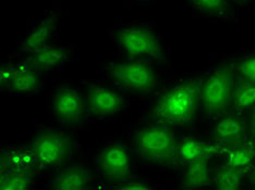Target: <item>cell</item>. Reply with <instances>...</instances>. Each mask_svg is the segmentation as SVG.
I'll return each instance as SVG.
<instances>
[{
    "mask_svg": "<svg viewBox=\"0 0 255 190\" xmlns=\"http://www.w3.org/2000/svg\"><path fill=\"white\" fill-rule=\"evenodd\" d=\"M201 85L199 79H189L166 90L153 110L156 121L176 126L191 123L201 106Z\"/></svg>",
    "mask_w": 255,
    "mask_h": 190,
    "instance_id": "1",
    "label": "cell"
},
{
    "mask_svg": "<svg viewBox=\"0 0 255 190\" xmlns=\"http://www.w3.org/2000/svg\"><path fill=\"white\" fill-rule=\"evenodd\" d=\"M137 154L143 160L156 164H170L178 158L175 134L168 125H149L135 137Z\"/></svg>",
    "mask_w": 255,
    "mask_h": 190,
    "instance_id": "2",
    "label": "cell"
},
{
    "mask_svg": "<svg viewBox=\"0 0 255 190\" xmlns=\"http://www.w3.org/2000/svg\"><path fill=\"white\" fill-rule=\"evenodd\" d=\"M235 70L222 64L212 71L201 85V106L208 114H222L234 105Z\"/></svg>",
    "mask_w": 255,
    "mask_h": 190,
    "instance_id": "3",
    "label": "cell"
},
{
    "mask_svg": "<svg viewBox=\"0 0 255 190\" xmlns=\"http://www.w3.org/2000/svg\"><path fill=\"white\" fill-rule=\"evenodd\" d=\"M108 71L114 82L126 90L147 93L156 85L153 68L141 61L110 63Z\"/></svg>",
    "mask_w": 255,
    "mask_h": 190,
    "instance_id": "4",
    "label": "cell"
},
{
    "mask_svg": "<svg viewBox=\"0 0 255 190\" xmlns=\"http://www.w3.org/2000/svg\"><path fill=\"white\" fill-rule=\"evenodd\" d=\"M71 149V138L57 130L42 131L32 142L34 157L45 168H55L62 164L70 155Z\"/></svg>",
    "mask_w": 255,
    "mask_h": 190,
    "instance_id": "5",
    "label": "cell"
},
{
    "mask_svg": "<svg viewBox=\"0 0 255 190\" xmlns=\"http://www.w3.org/2000/svg\"><path fill=\"white\" fill-rule=\"evenodd\" d=\"M117 42L125 53L133 58L158 59L161 55L157 35L145 26H128L117 34Z\"/></svg>",
    "mask_w": 255,
    "mask_h": 190,
    "instance_id": "6",
    "label": "cell"
},
{
    "mask_svg": "<svg viewBox=\"0 0 255 190\" xmlns=\"http://www.w3.org/2000/svg\"><path fill=\"white\" fill-rule=\"evenodd\" d=\"M100 166L102 175L110 183L123 184L131 177L130 155L118 143L104 148L100 157Z\"/></svg>",
    "mask_w": 255,
    "mask_h": 190,
    "instance_id": "7",
    "label": "cell"
},
{
    "mask_svg": "<svg viewBox=\"0 0 255 190\" xmlns=\"http://www.w3.org/2000/svg\"><path fill=\"white\" fill-rule=\"evenodd\" d=\"M85 109L95 117H108L121 111L124 99L115 90L104 86H92L85 94Z\"/></svg>",
    "mask_w": 255,
    "mask_h": 190,
    "instance_id": "8",
    "label": "cell"
},
{
    "mask_svg": "<svg viewBox=\"0 0 255 190\" xmlns=\"http://www.w3.org/2000/svg\"><path fill=\"white\" fill-rule=\"evenodd\" d=\"M53 105L56 118L63 124H75L84 117L85 103L78 91L71 87H63L58 90Z\"/></svg>",
    "mask_w": 255,
    "mask_h": 190,
    "instance_id": "9",
    "label": "cell"
},
{
    "mask_svg": "<svg viewBox=\"0 0 255 190\" xmlns=\"http://www.w3.org/2000/svg\"><path fill=\"white\" fill-rule=\"evenodd\" d=\"M1 77L10 90L16 95H30L38 89L40 83L38 71L26 61L1 72Z\"/></svg>",
    "mask_w": 255,
    "mask_h": 190,
    "instance_id": "10",
    "label": "cell"
},
{
    "mask_svg": "<svg viewBox=\"0 0 255 190\" xmlns=\"http://www.w3.org/2000/svg\"><path fill=\"white\" fill-rule=\"evenodd\" d=\"M214 134L220 145H223L225 148H234L245 142L247 125L245 121L239 117L226 115L217 122Z\"/></svg>",
    "mask_w": 255,
    "mask_h": 190,
    "instance_id": "11",
    "label": "cell"
},
{
    "mask_svg": "<svg viewBox=\"0 0 255 190\" xmlns=\"http://www.w3.org/2000/svg\"><path fill=\"white\" fill-rule=\"evenodd\" d=\"M68 60L69 53L66 48L48 44L28 54L25 61L39 72L55 70L67 63Z\"/></svg>",
    "mask_w": 255,
    "mask_h": 190,
    "instance_id": "12",
    "label": "cell"
},
{
    "mask_svg": "<svg viewBox=\"0 0 255 190\" xmlns=\"http://www.w3.org/2000/svg\"><path fill=\"white\" fill-rule=\"evenodd\" d=\"M225 147L219 142L201 141L187 138L178 145V158L185 163H191L201 159H211L213 155L222 153Z\"/></svg>",
    "mask_w": 255,
    "mask_h": 190,
    "instance_id": "13",
    "label": "cell"
},
{
    "mask_svg": "<svg viewBox=\"0 0 255 190\" xmlns=\"http://www.w3.org/2000/svg\"><path fill=\"white\" fill-rule=\"evenodd\" d=\"M90 173L83 166L73 165L59 172L51 182L56 190H84L89 188Z\"/></svg>",
    "mask_w": 255,
    "mask_h": 190,
    "instance_id": "14",
    "label": "cell"
},
{
    "mask_svg": "<svg viewBox=\"0 0 255 190\" xmlns=\"http://www.w3.org/2000/svg\"><path fill=\"white\" fill-rule=\"evenodd\" d=\"M56 27V15L46 16L38 24L28 33V35L22 44V50L24 53H32L44 46L48 45L49 39L53 36Z\"/></svg>",
    "mask_w": 255,
    "mask_h": 190,
    "instance_id": "15",
    "label": "cell"
},
{
    "mask_svg": "<svg viewBox=\"0 0 255 190\" xmlns=\"http://www.w3.org/2000/svg\"><path fill=\"white\" fill-rule=\"evenodd\" d=\"M212 169L210 159H201L189 163L181 184L184 188L199 189L207 187L212 183Z\"/></svg>",
    "mask_w": 255,
    "mask_h": 190,
    "instance_id": "16",
    "label": "cell"
},
{
    "mask_svg": "<svg viewBox=\"0 0 255 190\" xmlns=\"http://www.w3.org/2000/svg\"><path fill=\"white\" fill-rule=\"evenodd\" d=\"M34 180L33 172L25 168H13L1 170L0 189L25 190L31 187Z\"/></svg>",
    "mask_w": 255,
    "mask_h": 190,
    "instance_id": "17",
    "label": "cell"
},
{
    "mask_svg": "<svg viewBox=\"0 0 255 190\" xmlns=\"http://www.w3.org/2000/svg\"><path fill=\"white\" fill-rule=\"evenodd\" d=\"M247 171L234 168L226 163L215 175V185L219 190H236L241 186Z\"/></svg>",
    "mask_w": 255,
    "mask_h": 190,
    "instance_id": "18",
    "label": "cell"
},
{
    "mask_svg": "<svg viewBox=\"0 0 255 190\" xmlns=\"http://www.w3.org/2000/svg\"><path fill=\"white\" fill-rule=\"evenodd\" d=\"M255 160V148L249 143H242L234 148H229L226 163L234 168L248 171Z\"/></svg>",
    "mask_w": 255,
    "mask_h": 190,
    "instance_id": "19",
    "label": "cell"
},
{
    "mask_svg": "<svg viewBox=\"0 0 255 190\" xmlns=\"http://www.w3.org/2000/svg\"><path fill=\"white\" fill-rule=\"evenodd\" d=\"M237 110L246 111L255 107V84L242 79L236 84L234 94V105Z\"/></svg>",
    "mask_w": 255,
    "mask_h": 190,
    "instance_id": "20",
    "label": "cell"
},
{
    "mask_svg": "<svg viewBox=\"0 0 255 190\" xmlns=\"http://www.w3.org/2000/svg\"><path fill=\"white\" fill-rule=\"evenodd\" d=\"M236 71L242 79L255 84V55L242 58L237 63Z\"/></svg>",
    "mask_w": 255,
    "mask_h": 190,
    "instance_id": "21",
    "label": "cell"
},
{
    "mask_svg": "<svg viewBox=\"0 0 255 190\" xmlns=\"http://www.w3.org/2000/svg\"><path fill=\"white\" fill-rule=\"evenodd\" d=\"M194 8L206 13H220L227 9L226 0H190Z\"/></svg>",
    "mask_w": 255,
    "mask_h": 190,
    "instance_id": "22",
    "label": "cell"
},
{
    "mask_svg": "<svg viewBox=\"0 0 255 190\" xmlns=\"http://www.w3.org/2000/svg\"><path fill=\"white\" fill-rule=\"evenodd\" d=\"M120 189L126 190H142V189H148L149 186H147L145 183L138 182V181H131V182H125L123 185L119 187Z\"/></svg>",
    "mask_w": 255,
    "mask_h": 190,
    "instance_id": "23",
    "label": "cell"
},
{
    "mask_svg": "<svg viewBox=\"0 0 255 190\" xmlns=\"http://www.w3.org/2000/svg\"><path fill=\"white\" fill-rule=\"evenodd\" d=\"M250 127H251V129H252L253 131H255V108H254V110H253V112H252V114H251Z\"/></svg>",
    "mask_w": 255,
    "mask_h": 190,
    "instance_id": "24",
    "label": "cell"
},
{
    "mask_svg": "<svg viewBox=\"0 0 255 190\" xmlns=\"http://www.w3.org/2000/svg\"><path fill=\"white\" fill-rule=\"evenodd\" d=\"M251 182H252V185H253V187L255 188V172H254V174H253V176H252V180H251Z\"/></svg>",
    "mask_w": 255,
    "mask_h": 190,
    "instance_id": "25",
    "label": "cell"
},
{
    "mask_svg": "<svg viewBox=\"0 0 255 190\" xmlns=\"http://www.w3.org/2000/svg\"><path fill=\"white\" fill-rule=\"evenodd\" d=\"M241 2H247V1H250V0H239Z\"/></svg>",
    "mask_w": 255,
    "mask_h": 190,
    "instance_id": "26",
    "label": "cell"
}]
</instances>
